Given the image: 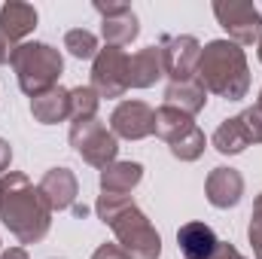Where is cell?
Returning a JSON list of instances; mask_svg holds the SVG:
<instances>
[{
	"instance_id": "20",
	"label": "cell",
	"mask_w": 262,
	"mask_h": 259,
	"mask_svg": "<svg viewBox=\"0 0 262 259\" xmlns=\"http://www.w3.org/2000/svg\"><path fill=\"white\" fill-rule=\"evenodd\" d=\"M192 125H195L192 116H186V113H180V110H174L168 104H162L156 110V137H162L165 143H174L177 137H183Z\"/></svg>"
},
{
	"instance_id": "15",
	"label": "cell",
	"mask_w": 262,
	"mask_h": 259,
	"mask_svg": "<svg viewBox=\"0 0 262 259\" xmlns=\"http://www.w3.org/2000/svg\"><path fill=\"white\" fill-rule=\"evenodd\" d=\"M216 244H220V238L213 235V229L207 223L192 220L177 229V247L186 259H210L216 253Z\"/></svg>"
},
{
	"instance_id": "5",
	"label": "cell",
	"mask_w": 262,
	"mask_h": 259,
	"mask_svg": "<svg viewBox=\"0 0 262 259\" xmlns=\"http://www.w3.org/2000/svg\"><path fill=\"white\" fill-rule=\"evenodd\" d=\"M70 146L82 156V162H89L92 168H107L116 162L119 153V137L107 128L98 116L95 119H79L70 125Z\"/></svg>"
},
{
	"instance_id": "7",
	"label": "cell",
	"mask_w": 262,
	"mask_h": 259,
	"mask_svg": "<svg viewBox=\"0 0 262 259\" xmlns=\"http://www.w3.org/2000/svg\"><path fill=\"white\" fill-rule=\"evenodd\" d=\"M213 15L229 34L235 46H253L262 40V12L253 3H238V0H216Z\"/></svg>"
},
{
	"instance_id": "13",
	"label": "cell",
	"mask_w": 262,
	"mask_h": 259,
	"mask_svg": "<svg viewBox=\"0 0 262 259\" xmlns=\"http://www.w3.org/2000/svg\"><path fill=\"white\" fill-rule=\"evenodd\" d=\"M37 186H40V192L49 201L52 210H70L76 204L79 183H76V174L70 168H49Z\"/></svg>"
},
{
	"instance_id": "19",
	"label": "cell",
	"mask_w": 262,
	"mask_h": 259,
	"mask_svg": "<svg viewBox=\"0 0 262 259\" xmlns=\"http://www.w3.org/2000/svg\"><path fill=\"white\" fill-rule=\"evenodd\" d=\"M140 180H143V165L140 162H113L101 171V192L128 195Z\"/></svg>"
},
{
	"instance_id": "17",
	"label": "cell",
	"mask_w": 262,
	"mask_h": 259,
	"mask_svg": "<svg viewBox=\"0 0 262 259\" xmlns=\"http://www.w3.org/2000/svg\"><path fill=\"white\" fill-rule=\"evenodd\" d=\"M165 104L174 107V110H180V113H186V116H195V113L204 110V104H207V89L198 82V76L180 79V82H168Z\"/></svg>"
},
{
	"instance_id": "2",
	"label": "cell",
	"mask_w": 262,
	"mask_h": 259,
	"mask_svg": "<svg viewBox=\"0 0 262 259\" xmlns=\"http://www.w3.org/2000/svg\"><path fill=\"white\" fill-rule=\"evenodd\" d=\"M195 76L207 92H213L216 98H226V101H241L250 92L247 55L232 40H210L207 46H201Z\"/></svg>"
},
{
	"instance_id": "26",
	"label": "cell",
	"mask_w": 262,
	"mask_h": 259,
	"mask_svg": "<svg viewBox=\"0 0 262 259\" xmlns=\"http://www.w3.org/2000/svg\"><path fill=\"white\" fill-rule=\"evenodd\" d=\"M9 165H12V146H9V140L0 137V177L9 174Z\"/></svg>"
},
{
	"instance_id": "16",
	"label": "cell",
	"mask_w": 262,
	"mask_h": 259,
	"mask_svg": "<svg viewBox=\"0 0 262 259\" xmlns=\"http://www.w3.org/2000/svg\"><path fill=\"white\" fill-rule=\"evenodd\" d=\"M31 113L40 125H58V122L70 119V89L55 85V89L31 98Z\"/></svg>"
},
{
	"instance_id": "8",
	"label": "cell",
	"mask_w": 262,
	"mask_h": 259,
	"mask_svg": "<svg viewBox=\"0 0 262 259\" xmlns=\"http://www.w3.org/2000/svg\"><path fill=\"white\" fill-rule=\"evenodd\" d=\"M92 89L98 98H122L128 92V55L119 46L98 49L92 61Z\"/></svg>"
},
{
	"instance_id": "27",
	"label": "cell",
	"mask_w": 262,
	"mask_h": 259,
	"mask_svg": "<svg viewBox=\"0 0 262 259\" xmlns=\"http://www.w3.org/2000/svg\"><path fill=\"white\" fill-rule=\"evenodd\" d=\"M210 259H247V256H241V253H238V250H235L232 244L220 241V244H216V253H213Z\"/></svg>"
},
{
	"instance_id": "31",
	"label": "cell",
	"mask_w": 262,
	"mask_h": 259,
	"mask_svg": "<svg viewBox=\"0 0 262 259\" xmlns=\"http://www.w3.org/2000/svg\"><path fill=\"white\" fill-rule=\"evenodd\" d=\"M256 46H259V49H256V55H259V61H262V40L256 43Z\"/></svg>"
},
{
	"instance_id": "25",
	"label": "cell",
	"mask_w": 262,
	"mask_h": 259,
	"mask_svg": "<svg viewBox=\"0 0 262 259\" xmlns=\"http://www.w3.org/2000/svg\"><path fill=\"white\" fill-rule=\"evenodd\" d=\"M92 259H128V256L122 253L119 244H101V247L92 253Z\"/></svg>"
},
{
	"instance_id": "4",
	"label": "cell",
	"mask_w": 262,
	"mask_h": 259,
	"mask_svg": "<svg viewBox=\"0 0 262 259\" xmlns=\"http://www.w3.org/2000/svg\"><path fill=\"white\" fill-rule=\"evenodd\" d=\"M110 229L116 232V244L128 259H159L162 253V235L152 229L149 217L131 201L128 207L110 220Z\"/></svg>"
},
{
	"instance_id": "22",
	"label": "cell",
	"mask_w": 262,
	"mask_h": 259,
	"mask_svg": "<svg viewBox=\"0 0 262 259\" xmlns=\"http://www.w3.org/2000/svg\"><path fill=\"white\" fill-rule=\"evenodd\" d=\"M98 104H101V98H98V92H95L92 85H76V89H70V119H73V122H79V119H95V116H98Z\"/></svg>"
},
{
	"instance_id": "1",
	"label": "cell",
	"mask_w": 262,
	"mask_h": 259,
	"mask_svg": "<svg viewBox=\"0 0 262 259\" xmlns=\"http://www.w3.org/2000/svg\"><path fill=\"white\" fill-rule=\"evenodd\" d=\"M52 207L43 198L40 186L28 180L21 171H9L0 177V223L18 238V244H37L49 235Z\"/></svg>"
},
{
	"instance_id": "29",
	"label": "cell",
	"mask_w": 262,
	"mask_h": 259,
	"mask_svg": "<svg viewBox=\"0 0 262 259\" xmlns=\"http://www.w3.org/2000/svg\"><path fill=\"white\" fill-rule=\"evenodd\" d=\"M0 259H28L25 247H9V250H0Z\"/></svg>"
},
{
	"instance_id": "24",
	"label": "cell",
	"mask_w": 262,
	"mask_h": 259,
	"mask_svg": "<svg viewBox=\"0 0 262 259\" xmlns=\"http://www.w3.org/2000/svg\"><path fill=\"white\" fill-rule=\"evenodd\" d=\"M247 238L253 247V256L262 259V192L253 201V213H250V226H247Z\"/></svg>"
},
{
	"instance_id": "12",
	"label": "cell",
	"mask_w": 262,
	"mask_h": 259,
	"mask_svg": "<svg viewBox=\"0 0 262 259\" xmlns=\"http://www.w3.org/2000/svg\"><path fill=\"white\" fill-rule=\"evenodd\" d=\"M204 195H207V201H210L213 207H220V210L235 207V204L241 201V195H244V177H241V171L226 168V165L213 168V171L207 174V180H204Z\"/></svg>"
},
{
	"instance_id": "3",
	"label": "cell",
	"mask_w": 262,
	"mask_h": 259,
	"mask_svg": "<svg viewBox=\"0 0 262 259\" xmlns=\"http://www.w3.org/2000/svg\"><path fill=\"white\" fill-rule=\"evenodd\" d=\"M9 64L15 70L18 89L31 98L49 92L58 85V76L64 73V58L49 43H18L12 49Z\"/></svg>"
},
{
	"instance_id": "21",
	"label": "cell",
	"mask_w": 262,
	"mask_h": 259,
	"mask_svg": "<svg viewBox=\"0 0 262 259\" xmlns=\"http://www.w3.org/2000/svg\"><path fill=\"white\" fill-rule=\"evenodd\" d=\"M204 146H207V137H204V131L198 128V125H192L183 137H177L174 143H168L171 156L180 159V162H195V159H201L204 156Z\"/></svg>"
},
{
	"instance_id": "14",
	"label": "cell",
	"mask_w": 262,
	"mask_h": 259,
	"mask_svg": "<svg viewBox=\"0 0 262 259\" xmlns=\"http://www.w3.org/2000/svg\"><path fill=\"white\" fill-rule=\"evenodd\" d=\"M165 76V58L159 46H146L128 55V89H149Z\"/></svg>"
},
{
	"instance_id": "6",
	"label": "cell",
	"mask_w": 262,
	"mask_h": 259,
	"mask_svg": "<svg viewBox=\"0 0 262 259\" xmlns=\"http://www.w3.org/2000/svg\"><path fill=\"white\" fill-rule=\"evenodd\" d=\"M210 143H213V149L223 153V156H238V153H244L247 146L262 143V113L256 107H247L244 113L223 119L220 128L213 131Z\"/></svg>"
},
{
	"instance_id": "28",
	"label": "cell",
	"mask_w": 262,
	"mask_h": 259,
	"mask_svg": "<svg viewBox=\"0 0 262 259\" xmlns=\"http://www.w3.org/2000/svg\"><path fill=\"white\" fill-rule=\"evenodd\" d=\"M12 49H15V43H12V40L0 31V64H6V61L12 58Z\"/></svg>"
},
{
	"instance_id": "30",
	"label": "cell",
	"mask_w": 262,
	"mask_h": 259,
	"mask_svg": "<svg viewBox=\"0 0 262 259\" xmlns=\"http://www.w3.org/2000/svg\"><path fill=\"white\" fill-rule=\"evenodd\" d=\"M70 210H73V213H76V217H85V213H89V207H85V204H73V207H70Z\"/></svg>"
},
{
	"instance_id": "32",
	"label": "cell",
	"mask_w": 262,
	"mask_h": 259,
	"mask_svg": "<svg viewBox=\"0 0 262 259\" xmlns=\"http://www.w3.org/2000/svg\"><path fill=\"white\" fill-rule=\"evenodd\" d=\"M256 110L262 113V92H259V101H256Z\"/></svg>"
},
{
	"instance_id": "23",
	"label": "cell",
	"mask_w": 262,
	"mask_h": 259,
	"mask_svg": "<svg viewBox=\"0 0 262 259\" xmlns=\"http://www.w3.org/2000/svg\"><path fill=\"white\" fill-rule=\"evenodd\" d=\"M64 49L73 58H79V61H89V58L95 61V55H98V37L92 31H85V28H73V31L64 34Z\"/></svg>"
},
{
	"instance_id": "11",
	"label": "cell",
	"mask_w": 262,
	"mask_h": 259,
	"mask_svg": "<svg viewBox=\"0 0 262 259\" xmlns=\"http://www.w3.org/2000/svg\"><path fill=\"white\" fill-rule=\"evenodd\" d=\"M95 9L101 12V37L107 46H128L131 40H137L140 25L137 15L128 3H101L95 0Z\"/></svg>"
},
{
	"instance_id": "10",
	"label": "cell",
	"mask_w": 262,
	"mask_h": 259,
	"mask_svg": "<svg viewBox=\"0 0 262 259\" xmlns=\"http://www.w3.org/2000/svg\"><path fill=\"white\" fill-rule=\"evenodd\" d=\"M110 131L125 140H143L156 134V110L143 101H119L110 113Z\"/></svg>"
},
{
	"instance_id": "18",
	"label": "cell",
	"mask_w": 262,
	"mask_h": 259,
	"mask_svg": "<svg viewBox=\"0 0 262 259\" xmlns=\"http://www.w3.org/2000/svg\"><path fill=\"white\" fill-rule=\"evenodd\" d=\"M34 28H37V9H34L31 3L9 0V3L0 6V31H3L12 43L25 40Z\"/></svg>"
},
{
	"instance_id": "9",
	"label": "cell",
	"mask_w": 262,
	"mask_h": 259,
	"mask_svg": "<svg viewBox=\"0 0 262 259\" xmlns=\"http://www.w3.org/2000/svg\"><path fill=\"white\" fill-rule=\"evenodd\" d=\"M162 58H165V76L171 82L180 79H192L198 70V58H201V43L189 34H177V37H162L159 40Z\"/></svg>"
}]
</instances>
